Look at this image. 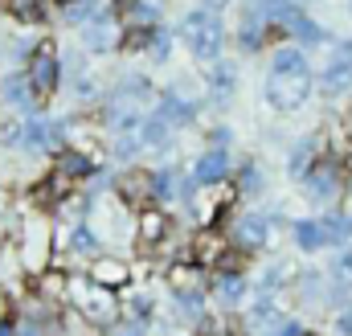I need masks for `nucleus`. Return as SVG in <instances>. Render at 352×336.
Instances as JSON below:
<instances>
[{
  "mask_svg": "<svg viewBox=\"0 0 352 336\" xmlns=\"http://www.w3.org/2000/svg\"><path fill=\"white\" fill-rule=\"evenodd\" d=\"M307 90H311L307 66H295V70H270V86H266V94H270V103H274L278 111H295V107L307 98Z\"/></svg>",
  "mask_w": 352,
  "mask_h": 336,
  "instance_id": "1",
  "label": "nucleus"
},
{
  "mask_svg": "<svg viewBox=\"0 0 352 336\" xmlns=\"http://www.w3.org/2000/svg\"><path fill=\"white\" fill-rule=\"evenodd\" d=\"M184 41H188L192 54L217 58V50H221V25H217V17L213 12H192L184 21Z\"/></svg>",
  "mask_w": 352,
  "mask_h": 336,
  "instance_id": "2",
  "label": "nucleus"
},
{
  "mask_svg": "<svg viewBox=\"0 0 352 336\" xmlns=\"http://www.w3.org/2000/svg\"><path fill=\"white\" fill-rule=\"evenodd\" d=\"M58 78H62V66H58V54L50 50V45H37L33 54H29V83L37 94H50V90H58Z\"/></svg>",
  "mask_w": 352,
  "mask_h": 336,
  "instance_id": "3",
  "label": "nucleus"
},
{
  "mask_svg": "<svg viewBox=\"0 0 352 336\" xmlns=\"http://www.w3.org/2000/svg\"><path fill=\"white\" fill-rule=\"evenodd\" d=\"M307 189H311V197L332 201L340 193V165L336 160H320V165L307 172Z\"/></svg>",
  "mask_w": 352,
  "mask_h": 336,
  "instance_id": "4",
  "label": "nucleus"
},
{
  "mask_svg": "<svg viewBox=\"0 0 352 336\" xmlns=\"http://www.w3.org/2000/svg\"><path fill=\"white\" fill-rule=\"evenodd\" d=\"M74 300L87 308V316H94L98 324H107V320L115 316V300H111L98 283H94V287H87V283H74Z\"/></svg>",
  "mask_w": 352,
  "mask_h": 336,
  "instance_id": "5",
  "label": "nucleus"
},
{
  "mask_svg": "<svg viewBox=\"0 0 352 336\" xmlns=\"http://www.w3.org/2000/svg\"><path fill=\"white\" fill-rule=\"evenodd\" d=\"M344 86H352V45L344 41L340 50H336V58L328 62V70H324V90H344Z\"/></svg>",
  "mask_w": 352,
  "mask_h": 336,
  "instance_id": "6",
  "label": "nucleus"
},
{
  "mask_svg": "<svg viewBox=\"0 0 352 336\" xmlns=\"http://www.w3.org/2000/svg\"><path fill=\"white\" fill-rule=\"evenodd\" d=\"M119 193H123L127 205H144L156 193V176H148V172H123L119 176Z\"/></svg>",
  "mask_w": 352,
  "mask_h": 336,
  "instance_id": "7",
  "label": "nucleus"
},
{
  "mask_svg": "<svg viewBox=\"0 0 352 336\" xmlns=\"http://www.w3.org/2000/svg\"><path fill=\"white\" fill-rule=\"evenodd\" d=\"M332 234H336V222H303V226L295 230V238H299L303 251H320V246H328Z\"/></svg>",
  "mask_w": 352,
  "mask_h": 336,
  "instance_id": "8",
  "label": "nucleus"
},
{
  "mask_svg": "<svg viewBox=\"0 0 352 336\" xmlns=\"http://www.w3.org/2000/svg\"><path fill=\"white\" fill-rule=\"evenodd\" d=\"M87 172H90V160L78 152V148H66V152H58V172H54L58 180H66V185H70V180L87 176Z\"/></svg>",
  "mask_w": 352,
  "mask_h": 336,
  "instance_id": "9",
  "label": "nucleus"
},
{
  "mask_svg": "<svg viewBox=\"0 0 352 336\" xmlns=\"http://www.w3.org/2000/svg\"><path fill=\"white\" fill-rule=\"evenodd\" d=\"M90 279H94L98 287H119V283H127V266H123L119 258H98V262L90 266Z\"/></svg>",
  "mask_w": 352,
  "mask_h": 336,
  "instance_id": "10",
  "label": "nucleus"
},
{
  "mask_svg": "<svg viewBox=\"0 0 352 336\" xmlns=\"http://www.w3.org/2000/svg\"><path fill=\"white\" fill-rule=\"evenodd\" d=\"M266 242V222L258 213H246L238 222V246H263Z\"/></svg>",
  "mask_w": 352,
  "mask_h": 336,
  "instance_id": "11",
  "label": "nucleus"
},
{
  "mask_svg": "<svg viewBox=\"0 0 352 336\" xmlns=\"http://www.w3.org/2000/svg\"><path fill=\"white\" fill-rule=\"evenodd\" d=\"M226 168H230V160H226V152L217 148V152H209V156L197 165V180H201V185H217V180L226 176Z\"/></svg>",
  "mask_w": 352,
  "mask_h": 336,
  "instance_id": "12",
  "label": "nucleus"
},
{
  "mask_svg": "<svg viewBox=\"0 0 352 336\" xmlns=\"http://www.w3.org/2000/svg\"><path fill=\"white\" fill-rule=\"evenodd\" d=\"M164 230H168V218H164V213L148 209V213L140 218V242H148V246H152V242H156V238H160Z\"/></svg>",
  "mask_w": 352,
  "mask_h": 336,
  "instance_id": "13",
  "label": "nucleus"
},
{
  "mask_svg": "<svg viewBox=\"0 0 352 336\" xmlns=\"http://www.w3.org/2000/svg\"><path fill=\"white\" fill-rule=\"evenodd\" d=\"M197 258H201V262H217V258H221V238H217V234H201V238H197Z\"/></svg>",
  "mask_w": 352,
  "mask_h": 336,
  "instance_id": "14",
  "label": "nucleus"
},
{
  "mask_svg": "<svg viewBox=\"0 0 352 336\" xmlns=\"http://www.w3.org/2000/svg\"><path fill=\"white\" fill-rule=\"evenodd\" d=\"M283 25H287L291 33H299V37H307V41H316V37H320V29H316V25H311L307 17H299V12H291V17H287Z\"/></svg>",
  "mask_w": 352,
  "mask_h": 336,
  "instance_id": "15",
  "label": "nucleus"
},
{
  "mask_svg": "<svg viewBox=\"0 0 352 336\" xmlns=\"http://www.w3.org/2000/svg\"><path fill=\"white\" fill-rule=\"evenodd\" d=\"M274 324H278V316H274V308H258V312L250 316V328H254L258 336H266V328H274Z\"/></svg>",
  "mask_w": 352,
  "mask_h": 336,
  "instance_id": "16",
  "label": "nucleus"
},
{
  "mask_svg": "<svg viewBox=\"0 0 352 336\" xmlns=\"http://www.w3.org/2000/svg\"><path fill=\"white\" fill-rule=\"evenodd\" d=\"M295 66H303V54H299V50H278L270 70H295Z\"/></svg>",
  "mask_w": 352,
  "mask_h": 336,
  "instance_id": "17",
  "label": "nucleus"
},
{
  "mask_svg": "<svg viewBox=\"0 0 352 336\" xmlns=\"http://www.w3.org/2000/svg\"><path fill=\"white\" fill-rule=\"evenodd\" d=\"M217 291H221V295H226V300H238V295H242V291H246V287H242V279H238V275H226V279H221V283H217Z\"/></svg>",
  "mask_w": 352,
  "mask_h": 336,
  "instance_id": "18",
  "label": "nucleus"
},
{
  "mask_svg": "<svg viewBox=\"0 0 352 336\" xmlns=\"http://www.w3.org/2000/svg\"><path fill=\"white\" fill-rule=\"evenodd\" d=\"M12 8H16V17H21V21H41L37 0H12Z\"/></svg>",
  "mask_w": 352,
  "mask_h": 336,
  "instance_id": "19",
  "label": "nucleus"
},
{
  "mask_svg": "<svg viewBox=\"0 0 352 336\" xmlns=\"http://www.w3.org/2000/svg\"><path fill=\"white\" fill-rule=\"evenodd\" d=\"M148 41H152V33H148V29H131V33L123 37V45H127V50H144Z\"/></svg>",
  "mask_w": 352,
  "mask_h": 336,
  "instance_id": "20",
  "label": "nucleus"
},
{
  "mask_svg": "<svg viewBox=\"0 0 352 336\" xmlns=\"http://www.w3.org/2000/svg\"><path fill=\"white\" fill-rule=\"evenodd\" d=\"M340 275H344V283H352V254L340 262Z\"/></svg>",
  "mask_w": 352,
  "mask_h": 336,
  "instance_id": "21",
  "label": "nucleus"
},
{
  "mask_svg": "<svg viewBox=\"0 0 352 336\" xmlns=\"http://www.w3.org/2000/svg\"><path fill=\"white\" fill-rule=\"evenodd\" d=\"M340 333H349V336H352V308L344 312V316H340Z\"/></svg>",
  "mask_w": 352,
  "mask_h": 336,
  "instance_id": "22",
  "label": "nucleus"
},
{
  "mask_svg": "<svg viewBox=\"0 0 352 336\" xmlns=\"http://www.w3.org/2000/svg\"><path fill=\"white\" fill-rule=\"evenodd\" d=\"M62 4H66V0H62Z\"/></svg>",
  "mask_w": 352,
  "mask_h": 336,
  "instance_id": "23",
  "label": "nucleus"
}]
</instances>
